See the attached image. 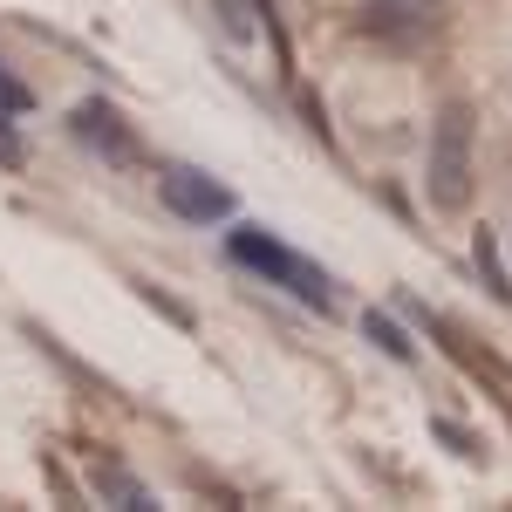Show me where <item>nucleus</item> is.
<instances>
[{"mask_svg": "<svg viewBox=\"0 0 512 512\" xmlns=\"http://www.w3.org/2000/svg\"><path fill=\"white\" fill-rule=\"evenodd\" d=\"M21 158H28V151H21V137H14V130L0 123V164H21Z\"/></svg>", "mask_w": 512, "mask_h": 512, "instance_id": "nucleus-9", "label": "nucleus"}, {"mask_svg": "<svg viewBox=\"0 0 512 512\" xmlns=\"http://www.w3.org/2000/svg\"><path fill=\"white\" fill-rule=\"evenodd\" d=\"M362 328H369V342H383V349H390L396 362H410V355H417V349H410V335H403V328H396L390 315H362Z\"/></svg>", "mask_w": 512, "mask_h": 512, "instance_id": "nucleus-5", "label": "nucleus"}, {"mask_svg": "<svg viewBox=\"0 0 512 512\" xmlns=\"http://www.w3.org/2000/svg\"><path fill=\"white\" fill-rule=\"evenodd\" d=\"M478 274H485V287H492V294H499V301H512L506 274H499V253H492V233H478Z\"/></svg>", "mask_w": 512, "mask_h": 512, "instance_id": "nucleus-7", "label": "nucleus"}, {"mask_svg": "<svg viewBox=\"0 0 512 512\" xmlns=\"http://www.w3.org/2000/svg\"><path fill=\"white\" fill-rule=\"evenodd\" d=\"M478 192V123L472 103H444L431 123V205L437 212H465Z\"/></svg>", "mask_w": 512, "mask_h": 512, "instance_id": "nucleus-1", "label": "nucleus"}, {"mask_svg": "<svg viewBox=\"0 0 512 512\" xmlns=\"http://www.w3.org/2000/svg\"><path fill=\"white\" fill-rule=\"evenodd\" d=\"M96 485H103V499H123V506H151V492H144L137 478H123V472H96Z\"/></svg>", "mask_w": 512, "mask_h": 512, "instance_id": "nucleus-6", "label": "nucleus"}, {"mask_svg": "<svg viewBox=\"0 0 512 512\" xmlns=\"http://www.w3.org/2000/svg\"><path fill=\"white\" fill-rule=\"evenodd\" d=\"M158 198L178 212V219H192V226H219V219L233 212V192H226L219 178L192 171V164H171V171L158 178Z\"/></svg>", "mask_w": 512, "mask_h": 512, "instance_id": "nucleus-3", "label": "nucleus"}, {"mask_svg": "<svg viewBox=\"0 0 512 512\" xmlns=\"http://www.w3.org/2000/svg\"><path fill=\"white\" fill-rule=\"evenodd\" d=\"M76 137H89L96 151H110V158H137V144H130V130H123V117L110 110V103H82L76 110Z\"/></svg>", "mask_w": 512, "mask_h": 512, "instance_id": "nucleus-4", "label": "nucleus"}, {"mask_svg": "<svg viewBox=\"0 0 512 512\" xmlns=\"http://www.w3.org/2000/svg\"><path fill=\"white\" fill-rule=\"evenodd\" d=\"M233 253L246 260V267H260V274H274L287 280L308 308H335V287H328V274L321 267H308V260H294L287 246H274V239H260V233H233Z\"/></svg>", "mask_w": 512, "mask_h": 512, "instance_id": "nucleus-2", "label": "nucleus"}, {"mask_svg": "<svg viewBox=\"0 0 512 512\" xmlns=\"http://www.w3.org/2000/svg\"><path fill=\"white\" fill-rule=\"evenodd\" d=\"M0 110H28V89L7 76V69H0Z\"/></svg>", "mask_w": 512, "mask_h": 512, "instance_id": "nucleus-8", "label": "nucleus"}]
</instances>
